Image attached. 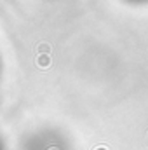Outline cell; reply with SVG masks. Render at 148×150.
<instances>
[{"instance_id": "cell-1", "label": "cell", "mask_w": 148, "mask_h": 150, "mask_svg": "<svg viewBox=\"0 0 148 150\" xmlns=\"http://www.w3.org/2000/svg\"><path fill=\"white\" fill-rule=\"evenodd\" d=\"M131 2H147V0H131Z\"/></svg>"}]
</instances>
